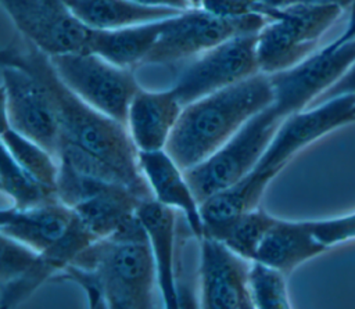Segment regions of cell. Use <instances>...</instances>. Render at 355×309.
<instances>
[{"label":"cell","mask_w":355,"mask_h":309,"mask_svg":"<svg viewBox=\"0 0 355 309\" xmlns=\"http://www.w3.org/2000/svg\"><path fill=\"white\" fill-rule=\"evenodd\" d=\"M61 80L83 101L126 125L129 105L141 89L133 69L90 51L49 55Z\"/></svg>","instance_id":"cell-7"},{"label":"cell","mask_w":355,"mask_h":309,"mask_svg":"<svg viewBox=\"0 0 355 309\" xmlns=\"http://www.w3.org/2000/svg\"><path fill=\"white\" fill-rule=\"evenodd\" d=\"M354 114H355V107H354Z\"/></svg>","instance_id":"cell-35"},{"label":"cell","mask_w":355,"mask_h":309,"mask_svg":"<svg viewBox=\"0 0 355 309\" xmlns=\"http://www.w3.org/2000/svg\"><path fill=\"white\" fill-rule=\"evenodd\" d=\"M0 186L1 191L12 200V206L19 209L58 201L55 187L47 186L31 176L12 159L4 147L0 168Z\"/></svg>","instance_id":"cell-23"},{"label":"cell","mask_w":355,"mask_h":309,"mask_svg":"<svg viewBox=\"0 0 355 309\" xmlns=\"http://www.w3.org/2000/svg\"><path fill=\"white\" fill-rule=\"evenodd\" d=\"M269 21L263 14L243 18H220L200 7L183 10L166 18L164 29L144 58L146 64H172L204 51L243 33H257Z\"/></svg>","instance_id":"cell-8"},{"label":"cell","mask_w":355,"mask_h":309,"mask_svg":"<svg viewBox=\"0 0 355 309\" xmlns=\"http://www.w3.org/2000/svg\"><path fill=\"white\" fill-rule=\"evenodd\" d=\"M136 215L148 236L157 269V284L164 306L178 309L180 306V297L175 274L176 209L151 198L140 202Z\"/></svg>","instance_id":"cell-17"},{"label":"cell","mask_w":355,"mask_h":309,"mask_svg":"<svg viewBox=\"0 0 355 309\" xmlns=\"http://www.w3.org/2000/svg\"><path fill=\"white\" fill-rule=\"evenodd\" d=\"M343 94H355V61L340 76V79L336 83H333L327 90H324L308 108Z\"/></svg>","instance_id":"cell-30"},{"label":"cell","mask_w":355,"mask_h":309,"mask_svg":"<svg viewBox=\"0 0 355 309\" xmlns=\"http://www.w3.org/2000/svg\"><path fill=\"white\" fill-rule=\"evenodd\" d=\"M71 11L90 29L108 30L175 17L183 10L154 7L133 0H65Z\"/></svg>","instance_id":"cell-22"},{"label":"cell","mask_w":355,"mask_h":309,"mask_svg":"<svg viewBox=\"0 0 355 309\" xmlns=\"http://www.w3.org/2000/svg\"><path fill=\"white\" fill-rule=\"evenodd\" d=\"M201 1H202V0H189V3H190L191 7H200Z\"/></svg>","instance_id":"cell-34"},{"label":"cell","mask_w":355,"mask_h":309,"mask_svg":"<svg viewBox=\"0 0 355 309\" xmlns=\"http://www.w3.org/2000/svg\"><path fill=\"white\" fill-rule=\"evenodd\" d=\"M165 19L119 29H90L86 51L98 54L107 61L123 68L133 69L140 67L157 43Z\"/></svg>","instance_id":"cell-21"},{"label":"cell","mask_w":355,"mask_h":309,"mask_svg":"<svg viewBox=\"0 0 355 309\" xmlns=\"http://www.w3.org/2000/svg\"><path fill=\"white\" fill-rule=\"evenodd\" d=\"M257 33H243L204 51L171 87L182 107L244 80L259 71Z\"/></svg>","instance_id":"cell-10"},{"label":"cell","mask_w":355,"mask_h":309,"mask_svg":"<svg viewBox=\"0 0 355 309\" xmlns=\"http://www.w3.org/2000/svg\"><path fill=\"white\" fill-rule=\"evenodd\" d=\"M3 126L36 141L58 159L62 134L53 96L33 72L12 64H1Z\"/></svg>","instance_id":"cell-9"},{"label":"cell","mask_w":355,"mask_h":309,"mask_svg":"<svg viewBox=\"0 0 355 309\" xmlns=\"http://www.w3.org/2000/svg\"><path fill=\"white\" fill-rule=\"evenodd\" d=\"M287 274L282 270L258 261L251 262L248 285L254 308L258 309H288L291 308Z\"/></svg>","instance_id":"cell-26"},{"label":"cell","mask_w":355,"mask_h":309,"mask_svg":"<svg viewBox=\"0 0 355 309\" xmlns=\"http://www.w3.org/2000/svg\"><path fill=\"white\" fill-rule=\"evenodd\" d=\"M276 170L252 169L237 183L212 194L200 204L204 223L202 237L220 240L226 229L243 213L258 208L262 194Z\"/></svg>","instance_id":"cell-19"},{"label":"cell","mask_w":355,"mask_h":309,"mask_svg":"<svg viewBox=\"0 0 355 309\" xmlns=\"http://www.w3.org/2000/svg\"><path fill=\"white\" fill-rule=\"evenodd\" d=\"M53 280L80 285L94 309L153 308L157 269L139 216L130 218L111 236L94 240Z\"/></svg>","instance_id":"cell-1"},{"label":"cell","mask_w":355,"mask_h":309,"mask_svg":"<svg viewBox=\"0 0 355 309\" xmlns=\"http://www.w3.org/2000/svg\"><path fill=\"white\" fill-rule=\"evenodd\" d=\"M37 256V251L8 236L1 234L0 284H6L21 277L32 267Z\"/></svg>","instance_id":"cell-27"},{"label":"cell","mask_w":355,"mask_h":309,"mask_svg":"<svg viewBox=\"0 0 355 309\" xmlns=\"http://www.w3.org/2000/svg\"><path fill=\"white\" fill-rule=\"evenodd\" d=\"M0 58L1 64L25 68L44 82L58 111L62 137L114 166L141 200L154 198L140 170L137 148L126 125L97 111L75 94L57 75L50 57L24 36L3 47Z\"/></svg>","instance_id":"cell-2"},{"label":"cell","mask_w":355,"mask_h":309,"mask_svg":"<svg viewBox=\"0 0 355 309\" xmlns=\"http://www.w3.org/2000/svg\"><path fill=\"white\" fill-rule=\"evenodd\" d=\"M55 190L58 201L69 206L96 238L116 231L144 201L125 183L85 175L65 164H60Z\"/></svg>","instance_id":"cell-6"},{"label":"cell","mask_w":355,"mask_h":309,"mask_svg":"<svg viewBox=\"0 0 355 309\" xmlns=\"http://www.w3.org/2000/svg\"><path fill=\"white\" fill-rule=\"evenodd\" d=\"M349 11H351V17H349V21H348L344 32L336 40H333L330 43L333 47H338V46L344 44V43H348V42L355 39V0H354V3L351 6Z\"/></svg>","instance_id":"cell-31"},{"label":"cell","mask_w":355,"mask_h":309,"mask_svg":"<svg viewBox=\"0 0 355 309\" xmlns=\"http://www.w3.org/2000/svg\"><path fill=\"white\" fill-rule=\"evenodd\" d=\"M276 219L261 208L251 209L239 216L226 229L220 241L240 256L254 261L259 244Z\"/></svg>","instance_id":"cell-25"},{"label":"cell","mask_w":355,"mask_h":309,"mask_svg":"<svg viewBox=\"0 0 355 309\" xmlns=\"http://www.w3.org/2000/svg\"><path fill=\"white\" fill-rule=\"evenodd\" d=\"M294 3H304V4H320V6H337L341 10L351 8L354 0H286L283 6L286 4H294Z\"/></svg>","instance_id":"cell-33"},{"label":"cell","mask_w":355,"mask_h":309,"mask_svg":"<svg viewBox=\"0 0 355 309\" xmlns=\"http://www.w3.org/2000/svg\"><path fill=\"white\" fill-rule=\"evenodd\" d=\"M133 1L146 4V6H154V7H172L179 10L191 8L189 0H133Z\"/></svg>","instance_id":"cell-32"},{"label":"cell","mask_w":355,"mask_h":309,"mask_svg":"<svg viewBox=\"0 0 355 309\" xmlns=\"http://www.w3.org/2000/svg\"><path fill=\"white\" fill-rule=\"evenodd\" d=\"M3 147L12 159L39 182L55 187L60 164L46 148L10 126L1 127Z\"/></svg>","instance_id":"cell-24"},{"label":"cell","mask_w":355,"mask_h":309,"mask_svg":"<svg viewBox=\"0 0 355 309\" xmlns=\"http://www.w3.org/2000/svg\"><path fill=\"white\" fill-rule=\"evenodd\" d=\"M283 121L269 105L250 118L212 155L183 170L197 201L201 204L248 175L265 154Z\"/></svg>","instance_id":"cell-5"},{"label":"cell","mask_w":355,"mask_h":309,"mask_svg":"<svg viewBox=\"0 0 355 309\" xmlns=\"http://www.w3.org/2000/svg\"><path fill=\"white\" fill-rule=\"evenodd\" d=\"M354 61L355 39L338 47L327 44L300 64L269 75L275 93L270 107L282 119L306 109Z\"/></svg>","instance_id":"cell-11"},{"label":"cell","mask_w":355,"mask_h":309,"mask_svg":"<svg viewBox=\"0 0 355 309\" xmlns=\"http://www.w3.org/2000/svg\"><path fill=\"white\" fill-rule=\"evenodd\" d=\"M183 107L172 89L148 91L140 89L128 112V130L137 151L164 150Z\"/></svg>","instance_id":"cell-16"},{"label":"cell","mask_w":355,"mask_h":309,"mask_svg":"<svg viewBox=\"0 0 355 309\" xmlns=\"http://www.w3.org/2000/svg\"><path fill=\"white\" fill-rule=\"evenodd\" d=\"M337 6L294 3L262 6L269 21L257 35L259 71L268 75L288 69L309 57L323 33L343 14Z\"/></svg>","instance_id":"cell-4"},{"label":"cell","mask_w":355,"mask_h":309,"mask_svg":"<svg viewBox=\"0 0 355 309\" xmlns=\"http://www.w3.org/2000/svg\"><path fill=\"white\" fill-rule=\"evenodd\" d=\"M327 249L315 237L311 220L276 219L259 244L254 261L288 276L297 266Z\"/></svg>","instance_id":"cell-20"},{"label":"cell","mask_w":355,"mask_h":309,"mask_svg":"<svg viewBox=\"0 0 355 309\" xmlns=\"http://www.w3.org/2000/svg\"><path fill=\"white\" fill-rule=\"evenodd\" d=\"M315 237L327 248L355 240V211L347 215L311 220Z\"/></svg>","instance_id":"cell-28"},{"label":"cell","mask_w":355,"mask_h":309,"mask_svg":"<svg viewBox=\"0 0 355 309\" xmlns=\"http://www.w3.org/2000/svg\"><path fill=\"white\" fill-rule=\"evenodd\" d=\"M250 267V259L236 254L223 241L202 237L200 263L201 308L254 309L248 285Z\"/></svg>","instance_id":"cell-14"},{"label":"cell","mask_w":355,"mask_h":309,"mask_svg":"<svg viewBox=\"0 0 355 309\" xmlns=\"http://www.w3.org/2000/svg\"><path fill=\"white\" fill-rule=\"evenodd\" d=\"M18 29L47 55L86 51L90 28L71 11L65 0H0Z\"/></svg>","instance_id":"cell-12"},{"label":"cell","mask_w":355,"mask_h":309,"mask_svg":"<svg viewBox=\"0 0 355 309\" xmlns=\"http://www.w3.org/2000/svg\"><path fill=\"white\" fill-rule=\"evenodd\" d=\"M137 161L143 176L150 184L154 198L164 205L179 209L191 230L201 240L204 223L197 201L183 170L166 150L137 151Z\"/></svg>","instance_id":"cell-15"},{"label":"cell","mask_w":355,"mask_h":309,"mask_svg":"<svg viewBox=\"0 0 355 309\" xmlns=\"http://www.w3.org/2000/svg\"><path fill=\"white\" fill-rule=\"evenodd\" d=\"M262 3L259 0H202L200 8L220 18H243L259 14Z\"/></svg>","instance_id":"cell-29"},{"label":"cell","mask_w":355,"mask_h":309,"mask_svg":"<svg viewBox=\"0 0 355 309\" xmlns=\"http://www.w3.org/2000/svg\"><path fill=\"white\" fill-rule=\"evenodd\" d=\"M275 100L268 73L258 72L183 107L165 150L182 170L202 162Z\"/></svg>","instance_id":"cell-3"},{"label":"cell","mask_w":355,"mask_h":309,"mask_svg":"<svg viewBox=\"0 0 355 309\" xmlns=\"http://www.w3.org/2000/svg\"><path fill=\"white\" fill-rule=\"evenodd\" d=\"M355 94H343L287 116L254 169L280 172L304 147L355 122Z\"/></svg>","instance_id":"cell-13"},{"label":"cell","mask_w":355,"mask_h":309,"mask_svg":"<svg viewBox=\"0 0 355 309\" xmlns=\"http://www.w3.org/2000/svg\"><path fill=\"white\" fill-rule=\"evenodd\" d=\"M73 219L75 212L60 201L25 209L11 206L0 213V230L1 234L43 252L67 233Z\"/></svg>","instance_id":"cell-18"}]
</instances>
